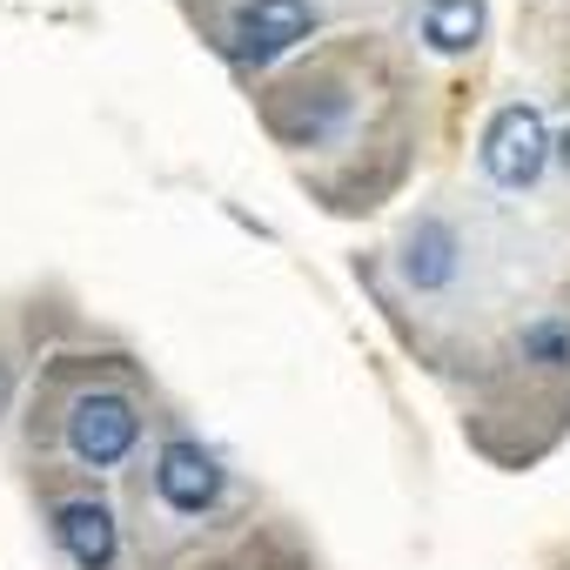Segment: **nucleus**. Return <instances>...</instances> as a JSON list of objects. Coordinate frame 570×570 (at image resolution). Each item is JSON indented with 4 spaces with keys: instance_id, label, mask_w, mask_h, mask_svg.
<instances>
[{
    "instance_id": "obj_3",
    "label": "nucleus",
    "mask_w": 570,
    "mask_h": 570,
    "mask_svg": "<svg viewBox=\"0 0 570 570\" xmlns=\"http://www.w3.org/2000/svg\"><path fill=\"white\" fill-rule=\"evenodd\" d=\"M543 155H550V128L537 108H497V121L483 128V168L497 188H530L543 175Z\"/></svg>"
},
{
    "instance_id": "obj_9",
    "label": "nucleus",
    "mask_w": 570,
    "mask_h": 570,
    "mask_svg": "<svg viewBox=\"0 0 570 570\" xmlns=\"http://www.w3.org/2000/svg\"><path fill=\"white\" fill-rule=\"evenodd\" d=\"M557 155H563V161H570V128H563V141H557Z\"/></svg>"
},
{
    "instance_id": "obj_8",
    "label": "nucleus",
    "mask_w": 570,
    "mask_h": 570,
    "mask_svg": "<svg viewBox=\"0 0 570 570\" xmlns=\"http://www.w3.org/2000/svg\"><path fill=\"white\" fill-rule=\"evenodd\" d=\"M517 350H523L530 363H543V370H570V316H537V323H523Z\"/></svg>"
},
{
    "instance_id": "obj_2",
    "label": "nucleus",
    "mask_w": 570,
    "mask_h": 570,
    "mask_svg": "<svg viewBox=\"0 0 570 570\" xmlns=\"http://www.w3.org/2000/svg\"><path fill=\"white\" fill-rule=\"evenodd\" d=\"M309 28H316L309 0H242V8L228 14V55L248 61V68H262L275 55H289Z\"/></svg>"
},
{
    "instance_id": "obj_6",
    "label": "nucleus",
    "mask_w": 570,
    "mask_h": 570,
    "mask_svg": "<svg viewBox=\"0 0 570 570\" xmlns=\"http://www.w3.org/2000/svg\"><path fill=\"white\" fill-rule=\"evenodd\" d=\"M403 275H410V289H443V282L456 275V228L423 215L403 242Z\"/></svg>"
},
{
    "instance_id": "obj_1",
    "label": "nucleus",
    "mask_w": 570,
    "mask_h": 570,
    "mask_svg": "<svg viewBox=\"0 0 570 570\" xmlns=\"http://www.w3.org/2000/svg\"><path fill=\"white\" fill-rule=\"evenodd\" d=\"M135 430H141V416H135V403H128L121 390H88V396H75V410H68V450H75L88 470L121 463V456L135 450Z\"/></svg>"
},
{
    "instance_id": "obj_4",
    "label": "nucleus",
    "mask_w": 570,
    "mask_h": 570,
    "mask_svg": "<svg viewBox=\"0 0 570 570\" xmlns=\"http://www.w3.org/2000/svg\"><path fill=\"white\" fill-rule=\"evenodd\" d=\"M155 490H161V503H168V510L202 517V510L222 497V463H215L202 443L175 436V443L161 450V463H155Z\"/></svg>"
},
{
    "instance_id": "obj_5",
    "label": "nucleus",
    "mask_w": 570,
    "mask_h": 570,
    "mask_svg": "<svg viewBox=\"0 0 570 570\" xmlns=\"http://www.w3.org/2000/svg\"><path fill=\"white\" fill-rule=\"evenodd\" d=\"M55 537H61V550H68L81 570H108V563H115V517H108V503H95V497H68V503L55 510Z\"/></svg>"
},
{
    "instance_id": "obj_7",
    "label": "nucleus",
    "mask_w": 570,
    "mask_h": 570,
    "mask_svg": "<svg viewBox=\"0 0 570 570\" xmlns=\"http://www.w3.org/2000/svg\"><path fill=\"white\" fill-rule=\"evenodd\" d=\"M483 35V0H423V41L436 55H463Z\"/></svg>"
}]
</instances>
